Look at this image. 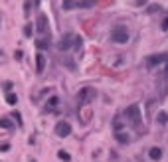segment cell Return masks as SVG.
Here are the masks:
<instances>
[{
	"label": "cell",
	"mask_w": 168,
	"mask_h": 162,
	"mask_svg": "<svg viewBox=\"0 0 168 162\" xmlns=\"http://www.w3.org/2000/svg\"><path fill=\"white\" fill-rule=\"evenodd\" d=\"M156 121H158L160 124H168V113L160 111V113H158V117H156Z\"/></svg>",
	"instance_id": "17"
},
{
	"label": "cell",
	"mask_w": 168,
	"mask_h": 162,
	"mask_svg": "<svg viewBox=\"0 0 168 162\" xmlns=\"http://www.w3.org/2000/svg\"><path fill=\"white\" fill-rule=\"evenodd\" d=\"M95 97H97L95 87H83V89H79V93H77V103H79V105H87V103H91Z\"/></svg>",
	"instance_id": "3"
},
{
	"label": "cell",
	"mask_w": 168,
	"mask_h": 162,
	"mask_svg": "<svg viewBox=\"0 0 168 162\" xmlns=\"http://www.w3.org/2000/svg\"><path fill=\"white\" fill-rule=\"evenodd\" d=\"M36 46H38L40 50H46V48H50V40L48 38H40L38 42H36Z\"/></svg>",
	"instance_id": "15"
},
{
	"label": "cell",
	"mask_w": 168,
	"mask_h": 162,
	"mask_svg": "<svg viewBox=\"0 0 168 162\" xmlns=\"http://www.w3.org/2000/svg\"><path fill=\"white\" fill-rule=\"evenodd\" d=\"M156 10H160V6H156V4H150L148 6V12L152 14V12H156Z\"/></svg>",
	"instance_id": "24"
},
{
	"label": "cell",
	"mask_w": 168,
	"mask_h": 162,
	"mask_svg": "<svg viewBox=\"0 0 168 162\" xmlns=\"http://www.w3.org/2000/svg\"><path fill=\"white\" fill-rule=\"evenodd\" d=\"M44 67H46V56H44V53H38V56H36V71L42 73Z\"/></svg>",
	"instance_id": "9"
},
{
	"label": "cell",
	"mask_w": 168,
	"mask_h": 162,
	"mask_svg": "<svg viewBox=\"0 0 168 162\" xmlns=\"http://www.w3.org/2000/svg\"><path fill=\"white\" fill-rule=\"evenodd\" d=\"M148 158H150V160H154V162H158L160 158H162V148L152 146V148L148 150Z\"/></svg>",
	"instance_id": "8"
},
{
	"label": "cell",
	"mask_w": 168,
	"mask_h": 162,
	"mask_svg": "<svg viewBox=\"0 0 168 162\" xmlns=\"http://www.w3.org/2000/svg\"><path fill=\"white\" fill-rule=\"evenodd\" d=\"M75 34H65V36H62V40L58 42V50L59 52H65V50H69L75 44Z\"/></svg>",
	"instance_id": "4"
},
{
	"label": "cell",
	"mask_w": 168,
	"mask_h": 162,
	"mask_svg": "<svg viewBox=\"0 0 168 162\" xmlns=\"http://www.w3.org/2000/svg\"><path fill=\"white\" fill-rule=\"evenodd\" d=\"M162 30H168V16L164 18V22H162Z\"/></svg>",
	"instance_id": "26"
},
{
	"label": "cell",
	"mask_w": 168,
	"mask_h": 162,
	"mask_svg": "<svg viewBox=\"0 0 168 162\" xmlns=\"http://www.w3.org/2000/svg\"><path fill=\"white\" fill-rule=\"evenodd\" d=\"M14 57H16V59H22V52H20V50H18V52L14 53Z\"/></svg>",
	"instance_id": "28"
},
{
	"label": "cell",
	"mask_w": 168,
	"mask_h": 162,
	"mask_svg": "<svg viewBox=\"0 0 168 162\" xmlns=\"http://www.w3.org/2000/svg\"><path fill=\"white\" fill-rule=\"evenodd\" d=\"M6 103H8V105H16V103H18L16 93H6Z\"/></svg>",
	"instance_id": "16"
},
{
	"label": "cell",
	"mask_w": 168,
	"mask_h": 162,
	"mask_svg": "<svg viewBox=\"0 0 168 162\" xmlns=\"http://www.w3.org/2000/svg\"><path fill=\"white\" fill-rule=\"evenodd\" d=\"M30 4H34V8H38V6H40V0H26V4H24V14H30Z\"/></svg>",
	"instance_id": "14"
},
{
	"label": "cell",
	"mask_w": 168,
	"mask_h": 162,
	"mask_svg": "<svg viewBox=\"0 0 168 162\" xmlns=\"http://www.w3.org/2000/svg\"><path fill=\"white\" fill-rule=\"evenodd\" d=\"M111 40L115 44H127L129 42V30H127V26L123 24H117L111 28Z\"/></svg>",
	"instance_id": "2"
},
{
	"label": "cell",
	"mask_w": 168,
	"mask_h": 162,
	"mask_svg": "<svg viewBox=\"0 0 168 162\" xmlns=\"http://www.w3.org/2000/svg\"><path fill=\"white\" fill-rule=\"evenodd\" d=\"M56 134H58L59 138H65L71 134V124L67 123V121H59L58 124H56Z\"/></svg>",
	"instance_id": "6"
},
{
	"label": "cell",
	"mask_w": 168,
	"mask_h": 162,
	"mask_svg": "<svg viewBox=\"0 0 168 162\" xmlns=\"http://www.w3.org/2000/svg\"><path fill=\"white\" fill-rule=\"evenodd\" d=\"M125 119L133 124L134 129H140V124H142V115H140V107L139 103H133L125 109Z\"/></svg>",
	"instance_id": "1"
},
{
	"label": "cell",
	"mask_w": 168,
	"mask_h": 162,
	"mask_svg": "<svg viewBox=\"0 0 168 162\" xmlns=\"http://www.w3.org/2000/svg\"><path fill=\"white\" fill-rule=\"evenodd\" d=\"M48 24H50L48 16L42 12V14L38 16V22H36V30H38V34H42V36H44V34H48Z\"/></svg>",
	"instance_id": "7"
},
{
	"label": "cell",
	"mask_w": 168,
	"mask_h": 162,
	"mask_svg": "<svg viewBox=\"0 0 168 162\" xmlns=\"http://www.w3.org/2000/svg\"><path fill=\"white\" fill-rule=\"evenodd\" d=\"M73 46H75V50H81L83 42H81V38H79V36H77V38H75V44H73Z\"/></svg>",
	"instance_id": "23"
},
{
	"label": "cell",
	"mask_w": 168,
	"mask_h": 162,
	"mask_svg": "<svg viewBox=\"0 0 168 162\" xmlns=\"http://www.w3.org/2000/svg\"><path fill=\"white\" fill-rule=\"evenodd\" d=\"M0 129H14V123H12V121L8 119V117H2V119H0Z\"/></svg>",
	"instance_id": "12"
},
{
	"label": "cell",
	"mask_w": 168,
	"mask_h": 162,
	"mask_svg": "<svg viewBox=\"0 0 168 162\" xmlns=\"http://www.w3.org/2000/svg\"><path fill=\"white\" fill-rule=\"evenodd\" d=\"M48 105L52 107V109H53V107H58V105H59V99H58V97H50V99H48Z\"/></svg>",
	"instance_id": "21"
},
{
	"label": "cell",
	"mask_w": 168,
	"mask_h": 162,
	"mask_svg": "<svg viewBox=\"0 0 168 162\" xmlns=\"http://www.w3.org/2000/svg\"><path fill=\"white\" fill-rule=\"evenodd\" d=\"M164 62H166V53H154V56H148L146 57V67L148 69H152V67L156 65H164Z\"/></svg>",
	"instance_id": "5"
},
{
	"label": "cell",
	"mask_w": 168,
	"mask_h": 162,
	"mask_svg": "<svg viewBox=\"0 0 168 162\" xmlns=\"http://www.w3.org/2000/svg\"><path fill=\"white\" fill-rule=\"evenodd\" d=\"M95 4H97V0H79L77 8H93Z\"/></svg>",
	"instance_id": "11"
},
{
	"label": "cell",
	"mask_w": 168,
	"mask_h": 162,
	"mask_svg": "<svg viewBox=\"0 0 168 162\" xmlns=\"http://www.w3.org/2000/svg\"><path fill=\"white\" fill-rule=\"evenodd\" d=\"M164 69H166V75H168V53H166V62H164Z\"/></svg>",
	"instance_id": "29"
},
{
	"label": "cell",
	"mask_w": 168,
	"mask_h": 162,
	"mask_svg": "<svg viewBox=\"0 0 168 162\" xmlns=\"http://www.w3.org/2000/svg\"><path fill=\"white\" fill-rule=\"evenodd\" d=\"M4 89L10 93V89H12V83H10V81H8V83H4Z\"/></svg>",
	"instance_id": "27"
},
{
	"label": "cell",
	"mask_w": 168,
	"mask_h": 162,
	"mask_svg": "<svg viewBox=\"0 0 168 162\" xmlns=\"http://www.w3.org/2000/svg\"><path fill=\"white\" fill-rule=\"evenodd\" d=\"M115 138H117V142H121V144H127V142L130 140L129 134H127L125 130H119V133H115Z\"/></svg>",
	"instance_id": "10"
},
{
	"label": "cell",
	"mask_w": 168,
	"mask_h": 162,
	"mask_svg": "<svg viewBox=\"0 0 168 162\" xmlns=\"http://www.w3.org/2000/svg\"><path fill=\"white\" fill-rule=\"evenodd\" d=\"M34 30H36V28H34L32 24H26V26H24V36H26V38H32Z\"/></svg>",
	"instance_id": "18"
},
{
	"label": "cell",
	"mask_w": 168,
	"mask_h": 162,
	"mask_svg": "<svg viewBox=\"0 0 168 162\" xmlns=\"http://www.w3.org/2000/svg\"><path fill=\"white\" fill-rule=\"evenodd\" d=\"M121 127H123V119H121V117H117V119L113 121V129H115L117 133H119V130H121Z\"/></svg>",
	"instance_id": "19"
},
{
	"label": "cell",
	"mask_w": 168,
	"mask_h": 162,
	"mask_svg": "<svg viewBox=\"0 0 168 162\" xmlns=\"http://www.w3.org/2000/svg\"><path fill=\"white\" fill-rule=\"evenodd\" d=\"M146 2H148V0H134V4H136V6H144Z\"/></svg>",
	"instance_id": "25"
},
{
	"label": "cell",
	"mask_w": 168,
	"mask_h": 162,
	"mask_svg": "<svg viewBox=\"0 0 168 162\" xmlns=\"http://www.w3.org/2000/svg\"><path fill=\"white\" fill-rule=\"evenodd\" d=\"M58 156L62 158V160H65V162H67V160H71V156H69L67 152H63V150H59V152H58Z\"/></svg>",
	"instance_id": "22"
},
{
	"label": "cell",
	"mask_w": 168,
	"mask_h": 162,
	"mask_svg": "<svg viewBox=\"0 0 168 162\" xmlns=\"http://www.w3.org/2000/svg\"><path fill=\"white\" fill-rule=\"evenodd\" d=\"M62 62L65 63V65L69 67V69H75V63H73V62H71V59H69V57H67V56H63V57H62Z\"/></svg>",
	"instance_id": "20"
},
{
	"label": "cell",
	"mask_w": 168,
	"mask_h": 162,
	"mask_svg": "<svg viewBox=\"0 0 168 162\" xmlns=\"http://www.w3.org/2000/svg\"><path fill=\"white\" fill-rule=\"evenodd\" d=\"M62 8L63 10H73V8H77V2L75 0H62Z\"/></svg>",
	"instance_id": "13"
},
{
	"label": "cell",
	"mask_w": 168,
	"mask_h": 162,
	"mask_svg": "<svg viewBox=\"0 0 168 162\" xmlns=\"http://www.w3.org/2000/svg\"><path fill=\"white\" fill-rule=\"evenodd\" d=\"M0 56H2V50H0Z\"/></svg>",
	"instance_id": "30"
}]
</instances>
